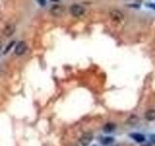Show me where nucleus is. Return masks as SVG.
<instances>
[{
	"mask_svg": "<svg viewBox=\"0 0 155 146\" xmlns=\"http://www.w3.org/2000/svg\"><path fill=\"white\" fill-rule=\"evenodd\" d=\"M70 12L74 17H81V16H84V15L85 10H84V7L81 6V5L74 4V5H72V6H71Z\"/></svg>",
	"mask_w": 155,
	"mask_h": 146,
	"instance_id": "obj_1",
	"label": "nucleus"
},
{
	"mask_svg": "<svg viewBox=\"0 0 155 146\" xmlns=\"http://www.w3.org/2000/svg\"><path fill=\"white\" fill-rule=\"evenodd\" d=\"M110 19H113L114 22H122L123 19H124V15L123 13L119 11L117 9H114V10H110Z\"/></svg>",
	"mask_w": 155,
	"mask_h": 146,
	"instance_id": "obj_2",
	"label": "nucleus"
},
{
	"mask_svg": "<svg viewBox=\"0 0 155 146\" xmlns=\"http://www.w3.org/2000/svg\"><path fill=\"white\" fill-rule=\"evenodd\" d=\"M93 139V134L92 133H84L80 137V143L81 146H88Z\"/></svg>",
	"mask_w": 155,
	"mask_h": 146,
	"instance_id": "obj_3",
	"label": "nucleus"
},
{
	"mask_svg": "<svg viewBox=\"0 0 155 146\" xmlns=\"http://www.w3.org/2000/svg\"><path fill=\"white\" fill-rule=\"evenodd\" d=\"M27 49V45L24 41H19L17 43L16 49H15V55L16 56H22L24 53H25Z\"/></svg>",
	"mask_w": 155,
	"mask_h": 146,
	"instance_id": "obj_4",
	"label": "nucleus"
},
{
	"mask_svg": "<svg viewBox=\"0 0 155 146\" xmlns=\"http://www.w3.org/2000/svg\"><path fill=\"white\" fill-rule=\"evenodd\" d=\"M50 12L52 16L54 17H61L65 12V9L63 8L61 5H53V6L50 9Z\"/></svg>",
	"mask_w": 155,
	"mask_h": 146,
	"instance_id": "obj_5",
	"label": "nucleus"
},
{
	"mask_svg": "<svg viewBox=\"0 0 155 146\" xmlns=\"http://www.w3.org/2000/svg\"><path fill=\"white\" fill-rule=\"evenodd\" d=\"M15 31H16V26L13 23H9L3 28V34L6 37H11L15 33Z\"/></svg>",
	"mask_w": 155,
	"mask_h": 146,
	"instance_id": "obj_6",
	"label": "nucleus"
},
{
	"mask_svg": "<svg viewBox=\"0 0 155 146\" xmlns=\"http://www.w3.org/2000/svg\"><path fill=\"white\" fill-rule=\"evenodd\" d=\"M130 137L133 138L135 141H137L139 143H142L143 141H145V136L142 134H139V133H133V134H130Z\"/></svg>",
	"mask_w": 155,
	"mask_h": 146,
	"instance_id": "obj_7",
	"label": "nucleus"
},
{
	"mask_svg": "<svg viewBox=\"0 0 155 146\" xmlns=\"http://www.w3.org/2000/svg\"><path fill=\"white\" fill-rule=\"evenodd\" d=\"M144 118L147 121H154L155 120V109H148L145 111Z\"/></svg>",
	"mask_w": 155,
	"mask_h": 146,
	"instance_id": "obj_8",
	"label": "nucleus"
},
{
	"mask_svg": "<svg viewBox=\"0 0 155 146\" xmlns=\"http://www.w3.org/2000/svg\"><path fill=\"white\" fill-rule=\"evenodd\" d=\"M115 130V125L114 123H107L104 127H103V131L106 134H110Z\"/></svg>",
	"mask_w": 155,
	"mask_h": 146,
	"instance_id": "obj_9",
	"label": "nucleus"
},
{
	"mask_svg": "<svg viewBox=\"0 0 155 146\" xmlns=\"http://www.w3.org/2000/svg\"><path fill=\"white\" fill-rule=\"evenodd\" d=\"M100 141L103 145H109L114 142V138L110 137V136H106V137H102Z\"/></svg>",
	"mask_w": 155,
	"mask_h": 146,
	"instance_id": "obj_10",
	"label": "nucleus"
},
{
	"mask_svg": "<svg viewBox=\"0 0 155 146\" xmlns=\"http://www.w3.org/2000/svg\"><path fill=\"white\" fill-rule=\"evenodd\" d=\"M15 44H16V42H15V41H12L10 44H8V46L6 47V49H5V51H4V54H5V55H6V54H7L10 50H11L12 47L15 45Z\"/></svg>",
	"mask_w": 155,
	"mask_h": 146,
	"instance_id": "obj_11",
	"label": "nucleus"
},
{
	"mask_svg": "<svg viewBox=\"0 0 155 146\" xmlns=\"http://www.w3.org/2000/svg\"><path fill=\"white\" fill-rule=\"evenodd\" d=\"M37 2L41 5V6H45L47 4V0H37Z\"/></svg>",
	"mask_w": 155,
	"mask_h": 146,
	"instance_id": "obj_12",
	"label": "nucleus"
},
{
	"mask_svg": "<svg viewBox=\"0 0 155 146\" xmlns=\"http://www.w3.org/2000/svg\"><path fill=\"white\" fill-rule=\"evenodd\" d=\"M150 138H151V141L155 142V134H151V135H150Z\"/></svg>",
	"mask_w": 155,
	"mask_h": 146,
	"instance_id": "obj_13",
	"label": "nucleus"
},
{
	"mask_svg": "<svg viewBox=\"0 0 155 146\" xmlns=\"http://www.w3.org/2000/svg\"><path fill=\"white\" fill-rule=\"evenodd\" d=\"M2 45H3L2 41H0V51H1V49H2Z\"/></svg>",
	"mask_w": 155,
	"mask_h": 146,
	"instance_id": "obj_14",
	"label": "nucleus"
}]
</instances>
